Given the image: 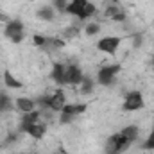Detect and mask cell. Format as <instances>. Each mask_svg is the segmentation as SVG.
<instances>
[{"instance_id":"obj_1","label":"cell","mask_w":154,"mask_h":154,"mask_svg":"<svg viewBox=\"0 0 154 154\" xmlns=\"http://www.w3.org/2000/svg\"><path fill=\"white\" fill-rule=\"evenodd\" d=\"M115 136H116V154H122L138 138V127L136 125H127L120 133H115Z\"/></svg>"},{"instance_id":"obj_11","label":"cell","mask_w":154,"mask_h":154,"mask_svg":"<svg viewBox=\"0 0 154 154\" xmlns=\"http://www.w3.org/2000/svg\"><path fill=\"white\" fill-rule=\"evenodd\" d=\"M86 4H88V0H72V2H68V5H66V13L79 18V16L82 14V11H84Z\"/></svg>"},{"instance_id":"obj_23","label":"cell","mask_w":154,"mask_h":154,"mask_svg":"<svg viewBox=\"0 0 154 154\" xmlns=\"http://www.w3.org/2000/svg\"><path fill=\"white\" fill-rule=\"evenodd\" d=\"M50 5L54 7V11H59V13H63V11H66L68 0H52V2H50Z\"/></svg>"},{"instance_id":"obj_34","label":"cell","mask_w":154,"mask_h":154,"mask_svg":"<svg viewBox=\"0 0 154 154\" xmlns=\"http://www.w3.org/2000/svg\"><path fill=\"white\" fill-rule=\"evenodd\" d=\"M152 66H154V56H152Z\"/></svg>"},{"instance_id":"obj_5","label":"cell","mask_w":154,"mask_h":154,"mask_svg":"<svg viewBox=\"0 0 154 154\" xmlns=\"http://www.w3.org/2000/svg\"><path fill=\"white\" fill-rule=\"evenodd\" d=\"M66 104V97H65V91L63 90H56L52 95H48L47 99V106L52 109V111H61L63 106Z\"/></svg>"},{"instance_id":"obj_19","label":"cell","mask_w":154,"mask_h":154,"mask_svg":"<svg viewBox=\"0 0 154 154\" xmlns=\"http://www.w3.org/2000/svg\"><path fill=\"white\" fill-rule=\"evenodd\" d=\"M106 154H116V136L111 134L106 140Z\"/></svg>"},{"instance_id":"obj_20","label":"cell","mask_w":154,"mask_h":154,"mask_svg":"<svg viewBox=\"0 0 154 154\" xmlns=\"http://www.w3.org/2000/svg\"><path fill=\"white\" fill-rule=\"evenodd\" d=\"M45 47H52V48H63L65 47V39L61 38H47V43Z\"/></svg>"},{"instance_id":"obj_30","label":"cell","mask_w":154,"mask_h":154,"mask_svg":"<svg viewBox=\"0 0 154 154\" xmlns=\"http://www.w3.org/2000/svg\"><path fill=\"white\" fill-rule=\"evenodd\" d=\"M13 43H20V41H23V34H18V36H14V38H11Z\"/></svg>"},{"instance_id":"obj_24","label":"cell","mask_w":154,"mask_h":154,"mask_svg":"<svg viewBox=\"0 0 154 154\" xmlns=\"http://www.w3.org/2000/svg\"><path fill=\"white\" fill-rule=\"evenodd\" d=\"M142 149L143 151H154V129L151 131V134L145 138V142L142 143Z\"/></svg>"},{"instance_id":"obj_4","label":"cell","mask_w":154,"mask_h":154,"mask_svg":"<svg viewBox=\"0 0 154 154\" xmlns=\"http://www.w3.org/2000/svg\"><path fill=\"white\" fill-rule=\"evenodd\" d=\"M120 43L122 38L120 36H106V38H100L97 41V48L104 54H109V56H115L116 50L120 48Z\"/></svg>"},{"instance_id":"obj_6","label":"cell","mask_w":154,"mask_h":154,"mask_svg":"<svg viewBox=\"0 0 154 154\" xmlns=\"http://www.w3.org/2000/svg\"><path fill=\"white\" fill-rule=\"evenodd\" d=\"M20 133H25V134H29V136H32V138H43L45 136V133H47V124L45 122H34V124H31V125H27V127H23V129H20Z\"/></svg>"},{"instance_id":"obj_32","label":"cell","mask_w":154,"mask_h":154,"mask_svg":"<svg viewBox=\"0 0 154 154\" xmlns=\"http://www.w3.org/2000/svg\"><path fill=\"white\" fill-rule=\"evenodd\" d=\"M0 22H5V23H7V22H9V18H7L5 14H0Z\"/></svg>"},{"instance_id":"obj_7","label":"cell","mask_w":154,"mask_h":154,"mask_svg":"<svg viewBox=\"0 0 154 154\" xmlns=\"http://www.w3.org/2000/svg\"><path fill=\"white\" fill-rule=\"evenodd\" d=\"M50 77H52V81H54L56 84L65 86V84H66V65H63V63H54V65H52Z\"/></svg>"},{"instance_id":"obj_14","label":"cell","mask_w":154,"mask_h":154,"mask_svg":"<svg viewBox=\"0 0 154 154\" xmlns=\"http://www.w3.org/2000/svg\"><path fill=\"white\" fill-rule=\"evenodd\" d=\"M86 108H88L86 104H65L63 109H61V113H68V115H72V116H77V115H81V113H84Z\"/></svg>"},{"instance_id":"obj_2","label":"cell","mask_w":154,"mask_h":154,"mask_svg":"<svg viewBox=\"0 0 154 154\" xmlns=\"http://www.w3.org/2000/svg\"><path fill=\"white\" fill-rule=\"evenodd\" d=\"M145 108V100H143V95L142 91L138 90H133L125 95L124 99V104H122V109L127 111V113H134V111H140Z\"/></svg>"},{"instance_id":"obj_16","label":"cell","mask_w":154,"mask_h":154,"mask_svg":"<svg viewBox=\"0 0 154 154\" xmlns=\"http://www.w3.org/2000/svg\"><path fill=\"white\" fill-rule=\"evenodd\" d=\"M54 14H56V11H54L52 5H43V7L38 9V18L45 20V22H52L54 20Z\"/></svg>"},{"instance_id":"obj_3","label":"cell","mask_w":154,"mask_h":154,"mask_svg":"<svg viewBox=\"0 0 154 154\" xmlns=\"http://www.w3.org/2000/svg\"><path fill=\"white\" fill-rule=\"evenodd\" d=\"M120 70H122L120 63L102 66V68L99 70V74H97V82L102 84V86H111V84L116 81V75L120 74Z\"/></svg>"},{"instance_id":"obj_36","label":"cell","mask_w":154,"mask_h":154,"mask_svg":"<svg viewBox=\"0 0 154 154\" xmlns=\"http://www.w3.org/2000/svg\"><path fill=\"white\" fill-rule=\"evenodd\" d=\"M152 45H154V41H152Z\"/></svg>"},{"instance_id":"obj_28","label":"cell","mask_w":154,"mask_h":154,"mask_svg":"<svg viewBox=\"0 0 154 154\" xmlns=\"http://www.w3.org/2000/svg\"><path fill=\"white\" fill-rule=\"evenodd\" d=\"M124 20H125V13H124V11H122V13H118L115 18H113V22H124Z\"/></svg>"},{"instance_id":"obj_26","label":"cell","mask_w":154,"mask_h":154,"mask_svg":"<svg viewBox=\"0 0 154 154\" xmlns=\"http://www.w3.org/2000/svg\"><path fill=\"white\" fill-rule=\"evenodd\" d=\"M74 118H75V116L68 115V113H61V115H59V124H72Z\"/></svg>"},{"instance_id":"obj_15","label":"cell","mask_w":154,"mask_h":154,"mask_svg":"<svg viewBox=\"0 0 154 154\" xmlns=\"http://www.w3.org/2000/svg\"><path fill=\"white\" fill-rule=\"evenodd\" d=\"M93 88H95V81L88 75L82 77V81H81V84H79V91H81L82 95H88V93L93 91Z\"/></svg>"},{"instance_id":"obj_35","label":"cell","mask_w":154,"mask_h":154,"mask_svg":"<svg viewBox=\"0 0 154 154\" xmlns=\"http://www.w3.org/2000/svg\"><path fill=\"white\" fill-rule=\"evenodd\" d=\"M29 154H38V152H29Z\"/></svg>"},{"instance_id":"obj_10","label":"cell","mask_w":154,"mask_h":154,"mask_svg":"<svg viewBox=\"0 0 154 154\" xmlns=\"http://www.w3.org/2000/svg\"><path fill=\"white\" fill-rule=\"evenodd\" d=\"M14 106H16V109H20L22 113H31V111L36 109V100H32V99H29V97H20V99H16Z\"/></svg>"},{"instance_id":"obj_17","label":"cell","mask_w":154,"mask_h":154,"mask_svg":"<svg viewBox=\"0 0 154 154\" xmlns=\"http://www.w3.org/2000/svg\"><path fill=\"white\" fill-rule=\"evenodd\" d=\"M13 109V100L5 91H0V113H7Z\"/></svg>"},{"instance_id":"obj_21","label":"cell","mask_w":154,"mask_h":154,"mask_svg":"<svg viewBox=\"0 0 154 154\" xmlns=\"http://www.w3.org/2000/svg\"><path fill=\"white\" fill-rule=\"evenodd\" d=\"M99 31H100V25L95 23V22H91V23H88V25L84 27V32H86L88 36H95V34H99Z\"/></svg>"},{"instance_id":"obj_8","label":"cell","mask_w":154,"mask_h":154,"mask_svg":"<svg viewBox=\"0 0 154 154\" xmlns=\"http://www.w3.org/2000/svg\"><path fill=\"white\" fill-rule=\"evenodd\" d=\"M82 77H84V74H82L79 65H66V84L79 86Z\"/></svg>"},{"instance_id":"obj_29","label":"cell","mask_w":154,"mask_h":154,"mask_svg":"<svg viewBox=\"0 0 154 154\" xmlns=\"http://www.w3.org/2000/svg\"><path fill=\"white\" fill-rule=\"evenodd\" d=\"M14 140H16V134L13 133V134H9V136H7V140H5V145H9V143H13Z\"/></svg>"},{"instance_id":"obj_13","label":"cell","mask_w":154,"mask_h":154,"mask_svg":"<svg viewBox=\"0 0 154 154\" xmlns=\"http://www.w3.org/2000/svg\"><path fill=\"white\" fill-rule=\"evenodd\" d=\"M39 116H41V113H39L38 109H34V111H31V113H23L22 120H20V125H18V129H23V127H27V125H31V124L38 122Z\"/></svg>"},{"instance_id":"obj_31","label":"cell","mask_w":154,"mask_h":154,"mask_svg":"<svg viewBox=\"0 0 154 154\" xmlns=\"http://www.w3.org/2000/svg\"><path fill=\"white\" fill-rule=\"evenodd\" d=\"M140 41H142V36H140V34H136V41H134V47H136V48L140 47Z\"/></svg>"},{"instance_id":"obj_33","label":"cell","mask_w":154,"mask_h":154,"mask_svg":"<svg viewBox=\"0 0 154 154\" xmlns=\"http://www.w3.org/2000/svg\"><path fill=\"white\" fill-rule=\"evenodd\" d=\"M59 154H66V152H65V151H63V149H59Z\"/></svg>"},{"instance_id":"obj_12","label":"cell","mask_w":154,"mask_h":154,"mask_svg":"<svg viewBox=\"0 0 154 154\" xmlns=\"http://www.w3.org/2000/svg\"><path fill=\"white\" fill-rule=\"evenodd\" d=\"M4 82H5V88H9V90H22L23 88L22 81H18L9 70L4 72Z\"/></svg>"},{"instance_id":"obj_27","label":"cell","mask_w":154,"mask_h":154,"mask_svg":"<svg viewBox=\"0 0 154 154\" xmlns=\"http://www.w3.org/2000/svg\"><path fill=\"white\" fill-rule=\"evenodd\" d=\"M45 43H47V38H45V36L34 34V45H36V47H45Z\"/></svg>"},{"instance_id":"obj_18","label":"cell","mask_w":154,"mask_h":154,"mask_svg":"<svg viewBox=\"0 0 154 154\" xmlns=\"http://www.w3.org/2000/svg\"><path fill=\"white\" fill-rule=\"evenodd\" d=\"M95 11H97V7H95L91 2H88L86 7H84V11H82V14H81L79 18H81V20H88V18H91V16L95 14Z\"/></svg>"},{"instance_id":"obj_22","label":"cell","mask_w":154,"mask_h":154,"mask_svg":"<svg viewBox=\"0 0 154 154\" xmlns=\"http://www.w3.org/2000/svg\"><path fill=\"white\" fill-rule=\"evenodd\" d=\"M118 13H122V9H120V5H109V7H106V11H104V16L106 18H115Z\"/></svg>"},{"instance_id":"obj_9","label":"cell","mask_w":154,"mask_h":154,"mask_svg":"<svg viewBox=\"0 0 154 154\" xmlns=\"http://www.w3.org/2000/svg\"><path fill=\"white\" fill-rule=\"evenodd\" d=\"M4 34H5V38H9V39L18 36V34H23V23H22V20H9L5 23Z\"/></svg>"},{"instance_id":"obj_25","label":"cell","mask_w":154,"mask_h":154,"mask_svg":"<svg viewBox=\"0 0 154 154\" xmlns=\"http://www.w3.org/2000/svg\"><path fill=\"white\" fill-rule=\"evenodd\" d=\"M77 34H79V27H75V25H72V27H66V29L63 31V39L75 38Z\"/></svg>"}]
</instances>
